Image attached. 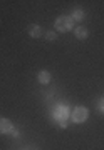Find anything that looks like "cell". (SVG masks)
<instances>
[{
  "label": "cell",
  "mask_w": 104,
  "mask_h": 150,
  "mask_svg": "<svg viewBox=\"0 0 104 150\" xmlns=\"http://www.w3.org/2000/svg\"><path fill=\"white\" fill-rule=\"evenodd\" d=\"M15 130V127H14V123H12V120H9V118L5 117H0V134H12Z\"/></svg>",
  "instance_id": "4"
},
{
  "label": "cell",
  "mask_w": 104,
  "mask_h": 150,
  "mask_svg": "<svg viewBox=\"0 0 104 150\" xmlns=\"http://www.w3.org/2000/svg\"><path fill=\"white\" fill-rule=\"evenodd\" d=\"M54 28L57 32H72L74 30V20L69 15H60L55 18Z\"/></svg>",
  "instance_id": "1"
},
{
  "label": "cell",
  "mask_w": 104,
  "mask_h": 150,
  "mask_svg": "<svg viewBox=\"0 0 104 150\" xmlns=\"http://www.w3.org/2000/svg\"><path fill=\"white\" fill-rule=\"evenodd\" d=\"M72 20H77V22L84 20V10L82 8H76L74 13H72Z\"/></svg>",
  "instance_id": "8"
},
{
  "label": "cell",
  "mask_w": 104,
  "mask_h": 150,
  "mask_svg": "<svg viewBox=\"0 0 104 150\" xmlns=\"http://www.w3.org/2000/svg\"><path fill=\"white\" fill-rule=\"evenodd\" d=\"M67 110H69L67 107H59L54 113L55 122L59 123V127H62V129L67 127V118H69V112H67Z\"/></svg>",
  "instance_id": "3"
},
{
  "label": "cell",
  "mask_w": 104,
  "mask_h": 150,
  "mask_svg": "<svg viewBox=\"0 0 104 150\" xmlns=\"http://www.w3.org/2000/svg\"><path fill=\"white\" fill-rule=\"evenodd\" d=\"M99 110H101V113H104V98L99 100Z\"/></svg>",
  "instance_id": "10"
},
{
  "label": "cell",
  "mask_w": 104,
  "mask_h": 150,
  "mask_svg": "<svg viewBox=\"0 0 104 150\" xmlns=\"http://www.w3.org/2000/svg\"><path fill=\"white\" fill-rule=\"evenodd\" d=\"M45 40H49V42H54V40H57V32H54V30L45 32Z\"/></svg>",
  "instance_id": "9"
},
{
  "label": "cell",
  "mask_w": 104,
  "mask_h": 150,
  "mask_svg": "<svg viewBox=\"0 0 104 150\" xmlns=\"http://www.w3.org/2000/svg\"><path fill=\"white\" fill-rule=\"evenodd\" d=\"M89 117V110L84 105H77V107L72 108V113H71V118L74 123H84Z\"/></svg>",
  "instance_id": "2"
},
{
  "label": "cell",
  "mask_w": 104,
  "mask_h": 150,
  "mask_svg": "<svg viewBox=\"0 0 104 150\" xmlns=\"http://www.w3.org/2000/svg\"><path fill=\"white\" fill-rule=\"evenodd\" d=\"M74 37L77 38V40H86L88 38V35H89V32H88V28L86 27H82V25H79V27H74Z\"/></svg>",
  "instance_id": "6"
},
{
  "label": "cell",
  "mask_w": 104,
  "mask_h": 150,
  "mask_svg": "<svg viewBox=\"0 0 104 150\" xmlns=\"http://www.w3.org/2000/svg\"><path fill=\"white\" fill-rule=\"evenodd\" d=\"M25 32H27L29 37H32V38H40L42 37V27L37 25V23H30V25H27Z\"/></svg>",
  "instance_id": "5"
},
{
  "label": "cell",
  "mask_w": 104,
  "mask_h": 150,
  "mask_svg": "<svg viewBox=\"0 0 104 150\" xmlns=\"http://www.w3.org/2000/svg\"><path fill=\"white\" fill-rule=\"evenodd\" d=\"M50 79H52V75H50L49 70H40L37 74V82L39 83H42V85H47L50 82Z\"/></svg>",
  "instance_id": "7"
}]
</instances>
